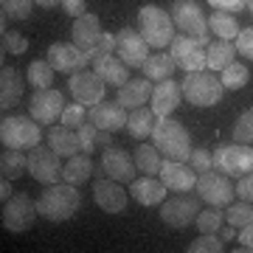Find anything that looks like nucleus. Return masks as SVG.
I'll return each instance as SVG.
<instances>
[{
	"label": "nucleus",
	"instance_id": "obj_1",
	"mask_svg": "<svg viewBox=\"0 0 253 253\" xmlns=\"http://www.w3.org/2000/svg\"><path fill=\"white\" fill-rule=\"evenodd\" d=\"M82 206V191L73 183H51L45 191L37 197V211L40 217L51 219V222H65L71 219Z\"/></svg>",
	"mask_w": 253,
	"mask_h": 253
},
{
	"label": "nucleus",
	"instance_id": "obj_2",
	"mask_svg": "<svg viewBox=\"0 0 253 253\" xmlns=\"http://www.w3.org/2000/svg\"><path fill=\"white\" fill-rule=\"evenodd\" d=\"M152 144L158 146V152L169 161H183L189 163L191 158V135L186 124H180L177 118H169V116H161L155 121V129H152Z\"/></svg>",
	"mask_w": 253,
	"mask_h": 253
},
{
	"label": "nucleus",
	"instance_id": "obj_3",
	"mask_svg": "<svg viewBox=\"0 0 253 253\" xmlns=\"http://www.w3.org/2000/svg\"><path fill=\"white\" fill-rule=\"evenodd\" d=\"M138 31H141V37H144L146 42H149V48H155V51H163L166 45H172V40L177 34H174V20L169 11H163L161 6H155V3H146V6H141L138 9Z\"/></svg>",
	"mask_w": 253,
	"mask_h": 253
},
{
	"label": "nucleus",
	"instance_id": "obj_4",
	"mask_svg": "<svg viewBox=\"0 0 253 253\" xmlns=\"http://www.w3.org/2000/svg\"><path fill=\"white\" fill-rule=\"evenodd\" d=\"M180 90H183V99L194 104V107H214L222 101V82L214 76V71H194V73H186V79L180 82Z\"/></svg>",
	"mask_w": 253,
	"mask_h": 253
},
{
	"label": "nucleus",
	"instance_id": "obj_5",
	"mask_svg": "<svg viewBox=\"0 0 253 253\" xmlns=\"http://www.w3.org/2000/svg\"><path fill=\"white\" fill-rule=\"evenodd\" d=\"M172 20H174V28L186 37H197L200 45H208V17H206V9L200 0H174L172 3Z\"/></svg>",
	"mask_w": 253,
	"mask_h": 253
},
{
	"label": "nucleus",
	"instance_id": "obj_6",
	"mask_svg": "<svg viewBox=\"0 0 253 253\" xmlns=\"http://www.w3.org/2000/svg\"><path fill=\"white\" fill-rule=\"evenodd\" d=\"M0 141L6 149H31L42 141L40 121L26 116H6L0 121Z\"/></svg>",
	"mask_w": 253,
	"mask_h": 253
},
{
	"label": "nucleus",
	"instance_id": "obj_7",
	"mask_svg": "<svg viewBox=\"0 0 253 253\" xmlns=\"http://www.w3.org/2000/svg\"><path fill=\"white\" fill-rule=\"evenodd\" d=\"M214 166L228 177H242L253 172V144H222L214 149Z\"/></svg>",
	"mask_w": 253,
	"mask_h": 253
},
{
	"label": "nucleus",
	"instance_id": "obj_8",
	"mask_svg": "<svg viewBox=\"0 0 253 253\" xmlns=\"http://www.w3.org/2000/svg\"><path fill=\"white\" fill-rule=\"evenodd\" d=\"M197 197L203 200V203H208V206L214 208H225L234 203L236 197V189L231 186V180H228V174L222 172H200L197 174Z\"/></svg>",
	"mask_w": 253,
	"mask_h": 253
},
{
	"label": "nucleus",
	"instance_id": "obj_9",
	"mask_svg": "<svg viewBox=\"0 0 253 253\" xmlns=\"http://www.w3.org/2000/svg\"><path fill=\"white\" fill-rule=\"evenodd\" d=\"M200 203H203L200 197H189L186 191H177V197H166L161 203V219L169 228L183 231V228H189L191 222L197 219V214L203 211Z\"/></svg>",
	"mask_w": 253,
	"mask_h": 253
},
{
	"label": "nucleus",
	"instance_id": "obj_10",
	"mask_svg": "<svg viewBox=\"0 0 253 253\" xmlns=\"http://www.w3.org/2000/svg\"><path fill=\"white\" fill-rule=\"evenodd\" d=\"M62 163H59V155L51 149V146H42L37 144L28 149V172L37 183L42 186H51V183H59L62 180Z\"/></svg>",
	"mask_w": 253,
	"mask_h": 253
},
{
	"label": "nucleus",
	"instance_id": "obj_11",
	"mask_svg": "<svg viewBox=\"0 0 253 253\" xmlns=\"http://www.w3.org/2000/svg\"><path fill=\"white\" fill-rule=\"evenodd\" d=\"M40 214L37 211V200H31L28 194H11L6 203H3V225L11 234H23L34 225V217Z\"/></svg>",
	"mask_w": 253,
	"mask_h": 253
},
{
	"label": "nucleus",
	"instance_id": "obj_12",
	"mask_svg": "<svg viewBox=\"0 0 253 253\" xmlns=\"http://www.w3.org/2000/svg\"><path fill=\"white\" fill-rule=\"evenodd\" d=\"M68 90H71L73 101H79L84 107H93V104L104 101L107 82L101 79L96 71H76V73H71V79H68Z\"/></svg>",
	"mask_w": 253,
	"mask_h": 253
},
{
	"label": "nucleus",
	"instance_id": "obj_13",
	"mask_svg": "<svg viewBox=\"0 0 253 253\" xmlns=\"http://www.w3.org/2000/svg\"><path fill=\"white\" fill-rule=\"evenodd\" d=\"M48 62L56 73H76L84 71V65L93 62V51H82L76 42H54L48 45Z\"/></svg>",
	"mask_w": 253,
	"mask_h": 253
},
{
	"label": "nucleus",
	"instance_id": "obj_14",
	"mask_svg": "<svg viewBox=\"0 0 253 253\" xmlns=\"http://www.w3.org/2000/svg\"><path fill=\"white\" fill-rule=\"evenodd\" d=\"M169 54H172L174 65L183 68L186 73H194V71H206V51L200 45L197 37H186V34H177L169 45Z\"/></svg>",
	"mask_w": 253,
	"mask_h": 253
},
{
	"label": "nucleus",
	"instance_id": "obj_15",
	"mask_svg": "<svg viewBox=\"0 0 253 253\" xmlns=\"http://www.w3.org/2000/svg\"><path fill=\"white\" fill-rule=\"evenodd\" d=\"M116 54L129 68H144V62L149 59V42L141 37V31L126 26L116 34Z\"/></svg>",
	"mask_w": 253,
	"mask_h": 253
},
{
	"label": "nucleus",
	"instance_id": "obj_16",
	"mask_svg": "<svg viewBox=\"0 0 253 253\" xmlns=\"http://www.w3.org/2000/svg\"><path fill=\"white\" fill-rule=\"evenodd\" d=\"M65 110V99L62 93L54 90V87H45V90H34L31 99H28V116L40 121V124H54L56 118H62Z\"/></svg>",
	"mask_w": 253,
	"mask_h": 253
},
{
	"label": "nucleus",
	"instance_id": "obj_17",
	"mask_svg": "<svg viewBox=\"0 0 253 253\" xmlns=\"http://www.w3.org/2000/svg\"><path fill=\"white\" fill-rule=\"evenodd\" d=\"M101 169L107 177L118 183H132L138 177V166L132 152H126L121 146H104V155H101Z\"/></svg>",
	"mask_w": 253,
	"mask_h": 253
},
{
	"label": "nucleus",
	"instance_id": "obj_18",
	"mask_svg": "<svg viewBox=\"0 0 253 253\" xmlns=\"http://www.w3.org/2000/svg\"><path fill=\"white\" fill-rule=\"evenodd\" d=\"M93 200L101 211L107 214H121L126 208V191L121 189V183L113 177H101L96 174V186H93Z\"/></svg>",
	"mask_w": 253,
	"mask_h": 253
},
{
	"label": "nucleus",
	"instance_id": "obj_19",
	"mask_svg": "<svg viewBox=\"0 0 253 253\" xmlns=\"http://www.w3.org/2000/svg\"><path fill=\"white\" fill-rule=\"evenodd\" d=\"M126 116H129V113H124V107H121L118 101H99V104L87 107V121H90L93 126L104 129V132H118V129H124Z\"/></svg>",
	"mask_w": 253,
	"mask_h": 253
},
{
	"label": "nucleus",
	"instance_id": "obj_20",
	"mask_svg": "<svg viewBox=\"0 0 253 253\" xmlns=\"http://www.w3.org/2000/svg\"><path fill=\"white\" fill-rule=\"evenodd\" d=\"M161 180L163 186L169 191H191L194 186H197V172L191 169V166H186L183 161H166L161 163Z\"/></svg>",
	"mask_w": 253,
	"mask_h": 253
},
{
	"label": "nucleus",
	"instance_id": "obj_21",
	"mask_svg": "<svg viewBox=\"0 0 253 253\" xmlns=\"http://www.w3.org/2000/svg\"><path fill=\"white\" fill-rule=\"evenodd\" d=\"M71 34H73V42L82 48V51H93V48L101 42V37H104V31H101V23L96 14H82V17L73 20L71 26Z\"/></svg>",
	"mask_w": 253,
	"mask_h": 253
},
{
	"label": "nucleus",
	"instance_id": "obj_22",
	"mask_svg": "<svg viewBox=\"0 0 253 253\" xmlns=\"http://www.w3.org/2000/svg\"><path fill=\"white\" fill-rule=\"evenodd\" d=\"M183 99V90H180V82L174 79H163L158 87L152 90V99H149V104H152L155 116H169V113H174L177 110V104H180Z\"/></svg>",
	"mask_w": 253,
	"mask_h": 253
},
{
	"label": "nucleus",
	"instance_id": "obj_23",
	"mask_svg": "<svg viewBox=\"0 0 253 253\" xmlns=\"http://www.w3.org/2000/svg\"><path fill=\"white\" fill-rule=\"evenodd\" d=\"M23 90H26V79L20 76L14 68H3L0 71V110L6 113V110L17 107L20 99H23Z\"/></svg>",
	"mask_w": 253,
	"mask_h": 253
},
{
	"label": "nucleus",
	"instance_id": "obj_24",
	"mask_svg": "<svg viewBox=\"0 0 253 253\" xmlns=\"http://www.w3.org/2000/svg\"><path fill=\"white\" fill-rule=\"evenodd\" d=\"M48 146L54 149L56 155H62V158H73V155L84 152L82 149V135L79 129H71V126H51V132H48Z\"/></svg>",
	"mask_w": 253,
	"mask_h": 253
},
{
	"label": "nucleus",
	"instance_id": "obj_25",
	"mask_svg": "<svg viewBox=\"0 0 253 253\" xmlns=\"http://www.w3.org/2000/svg\"><path fill=\"white\" fill-rule=\"evenodd\" d=\"M166 186L161 180H152V174H144V177H135V180L129 183V194L141 203V206H161L163 200H166Z\"/></svg>",
	"mask_w": 253,
	"mask_h": 253
},
{
	"label": "nucleus",
	"instance_id": "obj_26",
	"mask_svg": "<svg viewBox=\"0 0 253 253\" xmlns=\"http://www.w3.org/2000/svg\"><path fill=\"white\" fill-rule=\"evenodd\" d=\"M152 84H149V79H129L126 84H121L118 87V104L124 110H138L144 107L146 101L152 99Z\"/></svg>",
	"mask_w": 253,
	"mask_h": 253
},
{
	"label": "nucleus",
	"instance_id": "obj_27",
	"mask_svg": "<svg viewBox=\"0 0 253 253\" xmlns=\"http://www.w3.org/2000/svg\"><path fill=\"white\" fill-rule=\"evenodd\" d=\"M90 65H93V71L107 82L110 87H121V84L129 82V65H124L116 54L104 56V59H93Z\"/></svg>",
	"mask_w": 253,
	"mask_h": 253
},
{
	"label": "nucleus",
	"instance_id": "obj_28",
	"mask_svg": "<svg viewBox=\"0 0 253 253\" xmlns=\"http://www.w3.org/2000/svg\"><path fill=\"white\" fill-rule=\"evenodd\" d=\"M155 121H158V116H155L152 107H138V110H132V113L126 116V132H129L132 138H138V141L152 138Z\"/></svg>",
	"mask_w": 253,
	"mask_h": 253
},
{
	"label": "nucleus",
	"instance_id": "obj_29",
	"mask_svg": "<svg viewBox=\"0 0 253 253\" xmlns=\"http://www.w3.org/2000/svg\"><path fill=\"white\" fill-rule=\"evenodd\" d=\"M93 177V161L87 152H79L73 155L71 161L65 163L62 169V180L65 183H73V186H82V183H87Z\"/></svg>",
	"mask_w": 253,
	"mask_h": 253
},
{
	"label": "nucleus",
	"instance_id": "obj_30",
	"mask_svg": "<svg viewBox=\"0 0 253 253\" xmlns=\"http://www.w3.org/2000/svg\"><path fill=\"white\" fill-rule=\"evenodd\" d=\"M206 59H208L206 65L208 71H225L236 59V45H231V40H214V42H208Z\"/></svg>",
	"mask_w": 253,
	"mask_h": 253
},
{
	"label": "nucleus",
	"instance_id": "obj_31",
	"mask_svg": "<svg viewBox=\"0 0 253 253\" xmlns=\"http://www.w3.org/2000/svg\"><path fill=\"white\" fill-rule=\"evenodd\" d=\"M177 71V65H174L172 54H163V51H155L149 54V59L144 62V76L146 79H172V73Z\"/></svg>",
	"mask_w": 253,
	"mask_h": 253
},
{
	"label": "nucleus",
	"instance_id": "obj_32",
	"mask_svg": "<svg viewBox=\"0 0 253 253\" xmlns=\"http://www.w3.org/2000/svg\"><path fill=\"white\" fill-rule=\"evenodd\" d=\"M132 158H135V166H138V172H144V174H158L161 172V152H158V146H149L144 144V141H138L135 146V152H132Z\"/></svg>",
	"mask_w": 253,
	"mask_h": 253
},
{
	"label": "nucleus",
	"instance_id": "obj_33",
	"mask_svg": "<svg viewBox=\"0 0 253 253\" xmlns=\"http://www.w3.org/2000/svg\"><path fill=\"white\" fill-rule=\"evenodd\" d=\"M208 28H211L219 40H236V37H239V31H242L231 11H214V14L208 17Z\"/></svg>",
	"mask_w": 253,
	"mask_h": 253
},
{
	"label": "nucleus",
	"instance_id": "obj_34",
	"mask_svg": "<svg viewBox=\"0 0 253 253\" xmlns=\"http://www.w3.org/2000/svg\"><path fill=\"white\" fill-rule=\"evenodd\" d=\"M54 68H51V62L48 59H34V62L28 65L26 71V79L31 87H37V90H45V87H54Z\"/></svg>",
	"mask_w": 253,
	"mask_h": 253
},
{
	"label": "nucleus",
	"instance_id": "obj_35",
	"mask_svg": "<svg viewBox=\"0 0 253 253\" xmlns=\"http://www.w3.org/2000/svg\"><path fill=\"white\" fill-rule=\"evenodd\" d=\"M26 169H28V155H23V149H6L0 155V172H3V177L14 180Z\"/></svg>",
	"mask_w": 253,
	"mask_h": 253
},
{
	"label": "nucleus",
	"instance_id": "obj_36",
	"mask_svg": "<svg viewBox=\"0 0 253 253\" xmlns=\"http://www.w3.org/2000/svg\"><path fill=\"white\" fill-rule=\"evenodd\" d=\"M219 73H222L219 82H222L225 90H239V87H245V84L251 82V71H248L242 62H231L225 71H219Z\"/></svg>",
	"mask_w": 253,
	"mask_h": 253
},
{
	"label": "nucleus",
	"instance_id": "obj_37",
	"mask_svg": "<svg viewBox=\"0 0 253 253\" xmlns=\"http://www.w3.org/2000/svg\"><path fill=\"white\" fill-rule=\"evenodd\" d=\"M222 208H208V211H200L197 214V219H194V225H197V231L200 234H217L219 231V225H222Z\"/></svg>",
	"mask_w": 253,
	"mask_h": 253
},
{
	"label": "nucleus",
	"instance_id": "obj_38",
	"mask_svg": "<svg viewBox=\"0 0 253 253\" xmlns=\"http://www.w3.org/2000/svg\"><path fill=\"white\" fill-rule=\"evenodd\" d=\"M248 222H253V203H234L228 206V225L234 228H245Z\"/></svg>",
	"mask_w": 253,
	"mask_h": 253
},
{
	"label": "nucleus",
	"instance_id": "obj_39",
	"mask_svg": "<svg viewBox=\"0 0 253 253\" xmlns=\"http://www.w3.org/2000/svg\"><path fill=\"white\" fill-rule=\"evenodd\" d=\"M234 141L236 144H253V107L245 110L234 124Z\"/></svg>",
	"mask_w": 253,
	"mask_h": 253
},
{
	"label": "nucleus",
	"instance_id": "obj_40",
	"mask_svg": "<svg viewBox=\"0 0 253 253\" xmlns=\"http://www.w3.org/2000/svg\"><path fill=\"white\" fill-rule=\"evenodd\" d=\"M3 3V14L11 20H28L34 11V0H0Z\"/></svg>",
	"mask_w": 253,
	"mask_h": 253
},
{
	"label": "nucleus",
	"instance_id": "obj_41",
	"mask_svg": "<svg viewBox=\"0 0 253 253\" xmlns=\"http://www.w3.org/2000/svg\"><path fill=\"white\" fill-rule=\"evenodd\" d=\"M65 126H71V129H79L82 124H87V107L79 104V101H73V104H65L62 110V118H59Z\"/></svg>",
	"mask_w": 253,
	"mask_h": 253
},
{
	"label": "nucleus",
	"instance_id": "obj_42",
	"mask_svg": "<svg viewBox=\"0 0 253 253\" xmlns=\"http://www.w3.org/2000/svg\"><path fill=\"white\" fill-rule=\"evenodd\" d=\"M219 251H225V248H222V239L214 234H200L189 245V253H219Z\"/></svg>",
	"mask_w": 253,
	"mask_h": 253
},
{
	"label": "nucleus",
	"instance_id": "obj_43",
	"mask_svg": "<svg viewBox=\"0 0 253 253\" xmlns=\"http://www.w3.org/2000/svg\"><path fill=\"white\" fill-rule=\"evenodd\" d=\"M3 48L9 51V54L20 56V54H26V48H28V40L20 31H6L3 34Z\"/></svg>",
	"mask_w": 253,
	"mask_h": 253
},
{
	"label": "nucleus",
	"instance_id": "obj_44",
	"mask_svg": "<svg viewBox=\"0 0 253 253\" xmlns=\"http://www.w3.org/2000/svg\"><path fill=\"white\" fill-rule=\"evenodd\" d=\"M189 166L194 172H208L211 166H214V155L208 152V149H191V158H189Z\"/></svg>",
	"mask_w": 253,
	"mask_h": 253
},
{
	"label": "nucleus",
	"instance_id": "obj_45",
	"mask_svg": "<svg viewBox=\"0 0 253 253\" xmlns=\"http://www.w3.org/2000/svg\"><path fill=\"white\" fill-rule=\"evenodd\" d=\"M234 45H236V54H242V56H248V59H253V26L239 31V37L234 40Z\"/></svg>",
	"mask_w": 253,
	"mask_h": 253
},
{
	"label": "nucleus",
	"instance_id": "obj_46",
	"mask_svg": "<svg viewBox=\"0 0 253 253\" xmlns=\"http://www.w3.org/2000/svg\"><path fill=\"white\" fill-rule=\"evenodd\" d=\"M206 3H208L214 11H231V14L248 9V0H206Z\"/></svg>",
	"mask_w": 253,
	"mask_h": 253
},
{
	"label": "nucleus",
	"instance_id": "obj_47",
	"mask_svg": "<svg viewBox=\"0 0 253 253\" xmlns=\"http://www.w3.org/2000/svg\"><path fill=\"white\" fill-rule=\"evenodd\" d=\"M79 135H82V149L90 155V152H93V146H96V135H99V126H93L90 121H87V124H82V126H79Z\"/></svg>",
	"mask_w": 253,
	"mask_h": 253
},
{
	"label": "nucleus",
	"instance_id": "obj_48",
	"mask_svg": "<svg viewBox=\"0 0 253 253\" xmlns=\"http://www.w3.org/2000/svg\"><path fill=\"white\" fill-rule=\"evenodd\" d=\"M110 54H116V34H104L101 42L93 48V59H104Z\"/></svg>",
	"mask_w": 253,
	"mask_h": 253
},
{
	"label": "nucleus",
	"instance_id": "obj_49",
	"mask_svg": "<svg viewBox=\"0 0 253 253\" xmlns=\"http://www.w3.org/2000/svg\"><path fill=\"white\" fill-rule=\"evenodd\" d=\"M234 189H236V197H239V200H245V203H253V172H251V174H242Z\"/></svg>",
	"mask_w": 253,
	"mask_h": 253
},
{
	"label": "nucleus",
	"instance_id": "obj_50",
	"mask_svg": "<svg viewBox=\"0 0 253 253\" xmlns=\"http://www.w3.org/2000/svg\"><path fill=\"white\" fill-rule=\"evenodd\" d=\"M62 9L76 20L82 14H87V0H62Z\"/></svg>",
	"mask_w": 253,
	"mask_h": 253
},
{
	"label": "nucleus",
	"instance_id": "obj_51",
	"mask_svg": "<svg viewBox=\"0 0 253 253\" xmlns=\"http://www.w3.org/2000/svg\"><path fill=\"white\" fill-rule=\"evenodd\" d=\"M239 242H242V248L253 251V222H248V225L239 231Z\"/></svg>",
	"mask_w": 253,
	"mask_h": 253
},
{
	"label": "nucleus",
	"instance_id": "obj_52",
	"mask_svg": "<svg viewBox=\"0 0 253 253\" xmlns=\"http://www.w3.org/2000/svg\"><path fill=\"white\" fill-rule=\"evenodd\" d=\"M219 239H222V242H231V239H236V228H234V225L219 228Z\"/></svg>",
	"mask_w": 253,
	"mask_h": 253
},
{
	"label": "nucleus",
	"instance_id": "obj_53",
	"mask_svg": "<svg viewBox=\"0 0 253 253\" xmlns=\"http://www.w3.org/2000/svg\"><path fill=\"white\" fill-rule=\"evenodd\" d=\"M0 197H3V203L11 197V180L9 177H3V183H0Z\"/></svg>",
	"mask_w": 253,
	"mask_h": 253
},
{
	"label": "nucleus",
	"instance_id": "obj_54",
	"mask_svg": "<svg viewBox=\"0 0 253 253\" xmlns=\"http://www.w3.org/2000/svg\"><path fill=\"white\" fill-rule=\"evenodd\" d=\"M40 9H56V6H62V0H34Z\"/></svg>",
	"mask_w": 253,
	"mask_h": 253
},
{
	"label": "nucleus",
	"instance_id": "obj_55",
	"mask_svg": "<svg viewBox=\"0 0 253 253\" xmlns=\"http://www.w3.org/2000/svg\"><path fill=\"white\" fill-rule=\"evenodd\" d=\"M96 144H101V146H113V138L104 132V129H99V135H96Z\"/></svg>",
	"mask_w": 253,
	"mask_h": 253
},
{
	"label": "nucleus",
	"instance_id": "obj_56",
	"mask_svg": "<svg viewBox=\"0 0 253 253\" xmlns=\"http://www.w3.org/2000/svg\"><path fill=\"white\" fill-rule=\"evenodd\" d=\"M248 9H251V11H253V0H248Z\"/></svg>",
	"mask_w": 253,
	"mask_h": 253
}]
</instances>
